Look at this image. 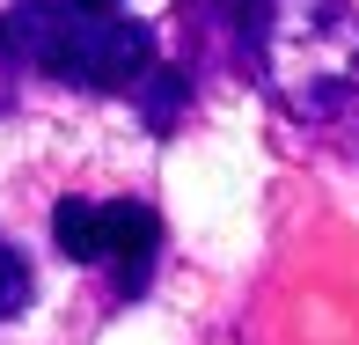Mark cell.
I'll return each instance as SVG.
<instances>
[{
    "label": "cell",
    "instance_id": "1",
    "mask_svg": "<svg viewBox=\"0 0 359 345\" xmlns=\"http://www.w3.org/2000/svg\"><path fill=\"white\" fill-rule=\"evenodd\" d=\"M250 81L316 147L359 162V8H345V0H271Z\"/></svg>",
    "mask_w": 359,
    "mask_h": 345
},
{
    "label": "cell",
    "instance_id": "2",
    "mask_svg": "<svg viewBox=\"0 0 359 345\" xmlns=\"http://www.w3.org/2000/svg\"><path fill=\"white\" fill-rule=\"evenodd\" d=\"M0 67L44 74L88 96H133L154 74V30L95 0H15L0 15Z\"/></svg>",
    "mask_w": 359,
    "mask_h": 345
},
{
    "label": "cell",
    "instance_id": "3",
    "mask_svg": "<svg viewBox=\"0 0 359 345\" xmlns=\"http://www.w3.org/2000/svg\"><path fill=\"white\" fill-rule=\"evenodd\" d=\"M52 242L74 265L110 272L118 294H140L161 257V213L140 199H59L52 206Z\"/></svg>",
    "mask_w": 359,
    "mask_h": 345
},
{
    "label": "cell",
    "instance_id": "4",
    "mask_svg": "<svg viewBox=\"0 0 359 345\" xmlns=\"http://www.w3.org/2000/svg\"><path fill=\"white\" fill-rule=\"evenodd\" d=\"M264 15L271 0H176V30H184L191 59H213L242 81H250L257 44H264Z\"/></svg>",
    "mask_w": 359,
    "mask_h": 345
},
{
    "label": "cell",
    "instance_id": "5",
    "mask_svg": "<svg viewBox=\"0 0 359 345\" xmlns=\"http://www.w3.org/2000/svg\"><path fill=\"white\" fill-rule=\"evenodd\" d=\"M22 308H29V265H22V250L0 235V323L22 316Z\"/></svg>",
    "mask_w": 359,
    "mask_h": 345
}]
</instances>
